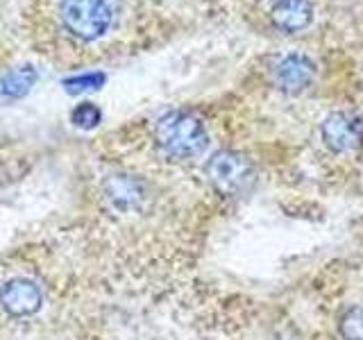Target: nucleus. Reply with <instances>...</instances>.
Masks as SVG:
<instances>
[{
  "mask_svg": "<svg viewBox=\"0 0 363 340\" xmlns=\"http://www.w3.org/2000/svg\"><path fill=\"white\" fill-rule=\"evenodd\" d=\"M315 9L311 0H277L270 9V21L284 34L304 32L313 23Z\"/></svg>",
  "mask_w": 363,
  "mask_h": 340,
  "instance_id": "obj_8",
  "label": "nucleus"
},
{
  "mask_svg": "<svg viewBox=\"0 0 363 340\" xmlns=\"http://www.w3.org/2000/svg\"><path fill=\"white\" fill-rule=\"evenodd\" d=\"M105 84V75L102 73H89V75H79L73 79H66L64 86L68 94H82V91H91V89H100Z\"/></svg>",
  "mask_w": 363,
  "mask_h": 340,
  "instance_id": "obj_12",
  "label": "nucleus"
},
{
  "mask_svg": "<svg viewBox=\"0 0 363 340\" xmlns=\"http://www.w3.org/2000/svg\"><path fill=\"white\" fill-rule=\"evenodd\" d=\"M207 177L225 196H241L257 181L255 164L243 152L218 150L207 162Z\"/></svg>",
  "mask_w": 363,
  "mask_h": 340,
  "instance_id": "obj_3",
  "label": "nucleus"
},
{
  "mask_svg": "<svg viewBox=\"0 0 363 340\" xmlns=\"http://www.w3.org/2000/svg\"><path fill=\"white\" fill-rule=\"evenodd\" d=\"M155 141L173 159L200 157L209 145V134L198 116L189 111H168L155 125Z\"/></svg>",
  "mask_w": 363,
  "mask_h": 340,
  "instance_id": "obj_1",
  "label": "nucleus"
},
{
  "mask_svg": "<svg viewBox=\"0 0 363 340\" xmlns=\"http://www.w3.org/2000/svg\"><path fill=\"white\" fill-rule=\"evenodd\" d=\"M37 82V71L32 66H23L16 71H9L0 79V96L5 98H23Z\"/></svg>",
  "mask_w": 363,
  "mask_h": 340,
  "instance_id": "obj_9",
  "label": "nucleus"
},
{
  "mask_svg": "<svg viewBox=\"0 0 363 340\" xmlns=\"http://www.w3.org/2000/svg\"><path fill=\"white\" fill-rule=\"evenodd\" d=\"M320 139L334 154H352L363 143V123L350 111H332L320 125Z\"/></svg>",
  "mask_w": 363,
  "mask_h": 340,
  "instance_id": "obj_4",
  "label": "nucleus"
},
{
  "mask_svg": "<svg viewBox=\"0 0 363 340\" xmlns=\"http://www.w3.org/2000/svg\"><path fill=\"white\" fill-rule=\"evenodd\" d=\"M315 62L304 52H289L277 60L272 66V84L289 96L302 94L315 79Z\"/></svg>",
  "mask_w": 363,
  "mask_h": 340,
  "instance_id": "obj_5",
  "label": "nucleus"
},
{
  "mask_svg": "<svg viewBox=\"0 0 363 340\" xmlns=\"http://www.w3.org/2000/svg\"><path fill=\"white\" fill-rule=\"evenodd\" d=\"M111 0H62L60 18L64 28L79 41H96L113 26Z\"/></svg>",
  "mask_w": 363,
  "mask_h": 340,
  "instance_id": "obj_2",
  "label": "nucleus"
},
{
  "mask_svg": "<svg viewBox=\"0 0 363 340\" xmlns=\"http://www.w3.org/2000/svg\"><path fill=\"white\" fill-rule=\"evenodd\" d=\"M105 198L113 209L121 213H136L143 209V204L147 200V188L145 184L134 175L116 173L109 175L102 184Z\"/></svg>",
  "mask_w": 363,
  "mask_h": 340,
  "instance_id": "obj_6",
  "label": "nucleus"
},
{
  "mask_svg": "<svg viewBox=\"0 0 363 340\" xmlns=\"http://www.w3.org/2000/svg\"><path fill=\"white\" fill-rule=\"evenodd\" d=\"M0 304L11 317H30L41 311L43 306V293L32 279H9L0 288Z\"/></svg>",
  "mask_w": 363,
  "mask_h": 340,
  "instance_id": "obj_7",
  "label": "nucleus"
},
{
  "mask_svg": "<svg viewBox=\"0 0 363 340\" xmlns=\"http://www.w3.org/2000/svg\"><path fill=\"white\" fill-rule=\"evenodd\" d=\"M338 332L343 340H363V306H352L338 322Z\"/></svg>",
  "mask_w": 363,
  "mask_h": 340,
  "instance_id": "obj_10",
  "label": "nucleus"
},
{
  "mask_svg": "<svg viewBox=\"0 0 363 340\" xmlns=\"http://www.w3.org/2000/svg\"><path fill=\"white\" fill-rule=\"evenodd\" d=\"M100 118H102L100 109L96 105H91V102H82V105H77L71 113L73 125H77V128H82V130H94L100 123Z\"/></svg>",
  "mask_w": 363,
  "mask_h": 340,
  "instance_id": "obj_11",
  "label": "nucleus"
}]
</instances>
